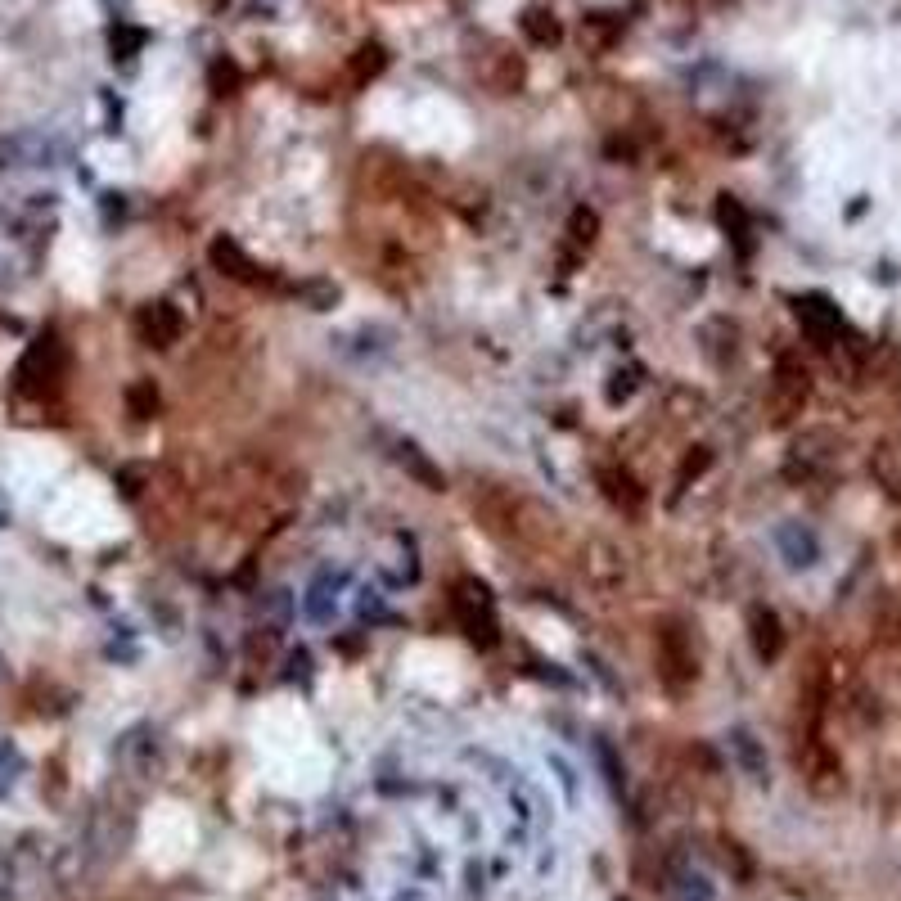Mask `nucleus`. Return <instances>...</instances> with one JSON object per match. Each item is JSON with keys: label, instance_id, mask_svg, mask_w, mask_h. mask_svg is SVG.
<instances>
[{"label": "nucleus", "instance_id": "nucleus-3", "mask_svg": "<svg viewBox=\"0 0 901 901\" xmlns=\"http://www.w3.org/2000/svg\"><path fill=\"white\" fill-rule=\"evenodd\" d=\"M807 401V370L798 361H780L775 370V383H771V406H775V419H789L793 410Z\"/></svg>", "mask_w": 901, "mask_h": 901}, {"label": "nucleus", "instance_id": "nucleus-2", "mask_svg": "<svg viewBox=\"0 0 901 901\" xmlns=\"http://www.w3.org/2000/svg\"><path fill=\"white\" fill-rule=\"evenodd\" d=\"M658 672H663V681L672 685V690H685V685L699 676V658L685 645V631H676V627L658 631Z\"/></svg>", "mask_w": 901, "mask_h": 901}, {"label": "nucleus", "instance_id": "nucleus-10", "mask_svg": "<svg viewBox=\"0 0 901 901\" xmlns=\"http://www.w3.org/2000/svg\"><path fill=\"white\" fill-rule=\"evenodd\" d=\"M595 230H600V217L595 212H573V226H568V235H573V244H586L591 248V239H595Z\"/></svg>", "mask_w": 901, "mask_h": 901}, {"label": "nucleus", "instance_id": "nucleus-7", "mask_svg": "<svg viewBox=\"0 0 901 901\" xmlns=\"http://www.w3.org/2000/svg\"><path fill=\"white\" fill-rule=\"evenodd\" d=\"M600 483H604V496H609L613 505H622V510H640V487H636V478L631 474H618V469H604L600 474Z\"/></svg>", "mask_w": 901, "mask_h": 901}, {"label": "nucleus", "instance_id": "nucleus-1", "mask_svg": "<svg viewBox=\"0 0 901 901\" xmlns=\"http://www.w3.org/2000/svg\"><path fill=\"white\" fill-rule=\"evenodd\" d=\"M456 618H460V627H465L469 640L496 645V618H492V600H487L483 582H460L456 586Z\"/></svg>", "mask_w": 901, "mask_h": 901}, {"label": "nucleus", "instance_id": "nucleus-8", "mask_svg": "<svg viewBox=\"0 0 901 901\" xmlns=\"http://www.w3.org/2000/svg\"><path fill=\"white\" fill-rule=\"evenodd\" d=\"M798 316H802V325L811 329V334L825 343V338H834V329H838V316L829 311V302H820V298H807L798 307Z\"/></svg>", "mask_w": 901, "mask_h": 901}, {"label": "nucleus", "instance_id": "nucleus-6", "mask_svg": "<svg viewBox=\"0 0 901 901\" xmlns=\"http://www.w3.org/2000/svg\"><path fill=\"white\" fill-rule=\"evenodd\" d=\"M140 325H145V334L154 338L158 347H167L176 334H181V316H176V311L167 307V302H154V307L145 311V320H140Z\"/></svg>", "mask_w": 901, "mask_h": 901}, {"label": "nucleus", "instance_id": "nucleus-4", "mask_svg": "<svg viewBox=\"0 0 901 901\" xmlns=\"http://www.w3.org/2000/svg\"><path fill=\"white\" fill-rule=\"evenodd\" d=\"M748 631H753V649H757V658H780V649H784V631H780V618H775L771 609H753L748 613Z\"/></svg>", "mask_w": 901, "mask_h": 901}, {"label": "nucleus", "instance_id": "nucleus-9", "mask_svg": "<svg viewBox=\"0 0 901 901\" xmlns=\"http://www.w3.org/2000/svg\"><path fill=\"white\" fill-rule=\"evenodd\" d=\"M591 555H595V559L586 564V568H591V582H595V586H604V591H609V586H618V582H622V559H618V550L595 546Z\"/></svg>", "mask_w": 901, "mask_h": 901}, {"label": "nucleus", "instance_id": "nucleus-5", "mask_svg": "<svg viewBox=\"0 0 901 901\" xmlns=\"http://www.w3.org/2000/svg\"><path fill=\"white\" fill-rule=\"evenodd\" d=\"M212 262H217L230 280H244V284L262 280L257 266H253V257H244V253H239V244H230V239H217V244H212Z\"/></svg>", "mask_w": 901, "mask_h": 901}]
</instances>
